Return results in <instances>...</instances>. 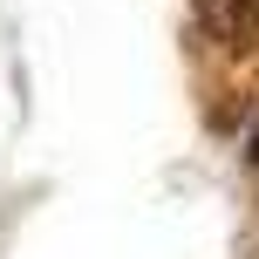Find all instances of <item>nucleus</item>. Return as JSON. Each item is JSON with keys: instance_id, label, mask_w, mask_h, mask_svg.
<instances>
[{"instance_id": "f257e3e1", "label": "nucleus", "mask_w": 259, "mask_h": 259, "mask_svg": "<svg viewBox=\"0 0 259 259\" xmlns=\"http://www.w3.org/2000/svg\"><path fill=\"white\" fill-rule=\"evenodd\" d=\"M205 7H211V21H219V27H232V34L259 27V0H205Z\"/></svg>"}, {"instance_id": "f03ea898", "label": "nucleus", "mask_w": 259, "mask_h": 259, "mask_svg": "<svg viewBox=\"0 0 259 259\" xmlns=\"http://www.w3.org/2000/svg\"><path fill=\"white\" fill-rule=\"evenodd\" d=\"M252 157H259V137H252Z\"/></svg>"}]
</instances>
